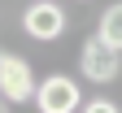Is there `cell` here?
<instances>
[{
  "mask_svg": "<svg viewBox=\"0 0 122 113\" xmlns=\"http://www.w3.org/2000/svg\"><path fill=\"white\" fill-rule=\"evenodd\" d=\"M79 70L92 78V83H113V78L122 74V52L109 48L100 35H92L83 44V52H79Z\"/></svg>",
  "mask_w": 122,
  "mask_h": 113,
  "instance_id": "obj_1",
  "label": "cell"
},
{
  "mask_svg": "<svg viewBox=\"0 0 122 113\" xmlns=\"http://www.w3.org/2000/svg\"><path fill=\"white\" fill-rule=\"evenodd\" d=\"M35 109H39V113H74V109H83L79 83L66 78V74H48V78L35 87Z\"/></svg>",
  "mask_w": 122,
  "mask_h": 113,
  "instance_id": "obj_2",
  "label": "cell"
},
{
  "mask_svg": "<svg viewBox=\"0 0 122 113\" xmlns=\"http://www.w3.org/2000/svg\"><path fill=\"white\" fill-rule=\"evenodd\" d=\"M22 30L30 39H61L66 35V9L57 5V0H35L26 13H22Z\"/></svg>",
  "mask_w": 122,
  "mask_h": 113,
  "instance_id": "obj_3",
  "label": "cell"
},
{
  "mask_svg": "<svg viewBox=\"0 0 122 113\" xmlns=\"http://www.w3.org/2000/svg\"><path fill=\"white\" fill-rule=\"evenodd\" d=\"M35 74H30V65L18 57V52H0V91L9 96L13 104H26L35 100Z\"/></svg>",
  "mask_w": 122,
  "mask_h": 113,
  "instance_id": "obj_4",
  "label": "cell"
},
{
  "mask_svg": "<svg viewBox=\"0 0 122 113\" xmlns=\"http://www.w3.org/2000/svg\"><path fill=\"white\" fill-rule=\"evenodd\" d=\"M96 35L109 44V48H118V52H122V0H118V5H109V9L100 13V26H96Z\"/></svg>",
  "mask_w": 122,
  "mask_h": 113,
  "instance_id": "obj_5",
  "label": "cell"
},
{
  "mask_svg": "<svg viewBox=\"0 0 122 113\" xmlns=\"http://www.w3.org/2000/svg\"><path fill=\"white\" fill-rule=\"evenodd\" d=\"M83 109H87V113H113L118 104H113V100H105V96H96V100H83Z\"/></svg>",
  "mask_w": 122,
  "mask_h": 113,
  "instance_id": "obj_6",
  "label": "cell"
},
{
  "mask_svg": "<svg viewBox=\"0 0 122 113\" xmlns=\"http://www.w3.org/2000/svg\"><path fill=\"white\" fill-rule=\"evenodd\" d=\"M9 104H13V100H9V96H5V91H0V113H5V109H9Z\"/></svg>",
  "mask_w": 122,
  "mask_h": 113,
  "instance_id": "obj_7",
  "label": "cell"
}]
</instances>
